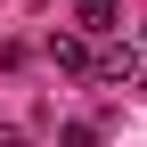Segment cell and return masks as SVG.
<instances>
[{
    "instance_id": "obj_1",
    "label": "cell",
    "mask_w": 147,
    "mask_h": 147,
    "mask_svg": "<svg viewBox=\"0 0 147 147\" xmlns=\"http://www.w3.org/2000/svg\"><path fill=\"white\" fill-rule=\"evenodd\" d=\"M90 74H98V82H131V74H139V49H131V41L98 49V57H90Z\"/></svg>"
},
{
    "instance_id": "obj_2",
    "label": "cell",
    "mask_w": 147,
    "mask_h": 147,
    "mask_svg": "<svg viewBox=\"0 0 147 147\" xmlns=\"http://www.w3.org/2000/svg\"><path fill=\"white\" fill-rule=\"evenodd\" d=\"M49 57H57L65 74H90V41H82V33H57V41H49Z\"/></svg>"
},
{
    "instance_id": "obj_3",
    "label": "cell",
    "mask_w": 147,
    "mask_h": 147,
    "mask_svg": "<svg viewBox=\"0 0 147 147\" xmlns=\"http://www.w3.org/2000/svg\"><path fill=\"white\" fill-rule=\"evenodd\" d=\"M115 8L123 0H82V33H115Z\"/></svg>"
},
{
    "instance_id": "obj_4",
    "label": "cell",
    "mask_w": 147,
    "mask_h": 147,
    "mask_svg": "<svg viewBox=\"0 0 147 147\" xmlns=\"http://www.w3.org/2000/svg\"><path fill=\"white\" fill-rule=\"evenodd\" d=\"M57 147H98V131H90V123H65V131H57Z\"/></svg>"
},
{
    "instance_id": "obj_5",
    "label": "cell",
    "mask_w": 147,
    "mask_h": 147,
    "mask_svg": "<svg viewBox=\"0 0 147 147\" xmlns=\"http://www.w3.org/2000/svg\"><path fill=\"white\" fill-rule=\"evenodd\" d=\"M0 147H25V131H16V123H0Z\"/></svg>"
}]
</instances>
